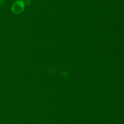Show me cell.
Listing matches in <instances>:
<instances>
[{
    "mask_svg": "<svg viewBox=\"0 0 124 124\" xmlns=\"http://www.w3.org/2000/svg\"><path fill=\"white\" fill-rule=\"evenodd\" d=\"M25 7V4L23 1H16L13 3L12 7V10L15 14H19L23 12Z\"/></svg>",
    "mask_w": 124,
    "mask_h": 124,
    "instance_id": "6da1fadb",
    "label": "cell"
}]
</instances>
